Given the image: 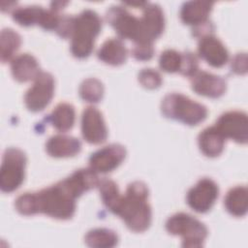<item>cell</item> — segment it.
Returning <instances> with one entry per match:
<instances>
[{
	"label": "cell",
	"mask_w": 248,
	"mask_h": 248,
	"mask_svg": "<svg viewBox=\"0 0 248 248\" xmlns=\"http://www.w3.org/2000/svg\"><path fill=\"white\" fill-rule=\"evenodd\" d=\"M148 188L142 181H134L121 197L115 215L119 216L129 230L135 232L146 231L152 220L151 206L148 203Z\"/></svg>",
	"instance_id": "cell-1"
},
{
	"label": "cell",
	"mask_w": 248,
	"mask_h": 248,
	"mask_svg": "<svg viewBox=\"0 0 248 248\" xmlns=\"http://www.w3.org/2000/svg\"><path fill=\"white\" fill-rule=\"evenodd\" d=\"M35 213H43L57 220H69L76 211V196L64 180L33 192Z\"/></svg>",
	"instance_id": "cell-2"
},
{
	"label": "cell",
	"mask_w": 248,
	"mask_h": 248,
	"mask_svg": "<svg viewBox=\"0 0 248 248\" xmlns=\"http://www.w3.org/2000/svg\"><path fill=\"white\" fill-rule=\"evenodd\" d=\"M102 29V19L90 9L83 10L75 17V25L71 36L70 50L74 57L87 58L94 49L95 40Z\"/></svg>",
	"instance_id": "cell-3"
},
{
	"label": "cell",
	"mask_w": 248,
	"mask_h": 248,
	"mask_svg": "<svg viewBox=\"0 0 248 248\" xmlns=\"http://www.w3.org/2000/svg\"><path fill=\"white\" fill-rule=\"evenodd\" d=\"M161 111L165 117L189 126L200 124L208 113L205 106L181 93L167 94L162 100Z\"/></svg>",
	"instance_id": "cell-4"
},
{
	"label": "cell",
	"mask_w": 248,
	"mask_h": 248,
	"mask_svg": "<svg viewBox=\"0 0 248 248\" xmlns=\"http://www.w3.org/2000/svg\"><path fill=\"white\" fill-rule=\"evenodd\" d=\"M165 227L169 233L182 237L183 247H202L208 234V230L203 223L184 212L171 215L167 220Z\"/></svg>",
	"instance_id": "cell-5"
},
{
	"label": "cell",
	"mask_w": 248,
	"mask_h": 248,
	"mask_svg": "<svg viewBox=\"0 0 248 248\" xmlns=\"http://www.w3.org/2000/svg\"><path fill=\"white\" fill-rule=\"evenodd\" d=\"M106 19L119 36V39L131 40L134 44L153 43L145 38L140 18L132 15L122 5L110 6L106 13Z\"/></svg>",
	"instance_id": "cell-6"
},
{
	"label": "cell",
	"mask_w": 248,
	"mask_h": 248,
	"mask_svg": "<svg viewBox=\"0 0 248 248\" xmlns=\"http://www.w3.org/2000/svg\"><path fill=\"white\" fill-rule=\"evenodd\" d=\"M27 158L25 153L16 147L5 150L0 171V189L3 193H12L18 189L25 177Z\"/></svg>",
	"instance_id": "cell-7"
},
{
	"label": "cell",
	"mask_w": 248,
	"mask_h": 248,
	"mask_svg": "<svg viewBox=\"0 0 248 248\" xmlns=\"http://www.w3.org/2000/svg\"><path fill=\"white\" fill-rule=\"evenodd\" d=\"M33 81V85L24 94V104L28 110L38 112L52 100L55 82L52 75L47 72H41Z\"/></svg>",
	"instance_id": "cell-8"
},
{
	"label": "cell",
	"mask_w": 248,
	"mask_h": 248,
	"mask_svg": "<svg viewBox=\"0 0 248 248\" xmlns=\"http://www.w3.org/2000/svg\"><path fill=\"white\" fill-rule=\"evenodd\" d=\"M215 126L226 140H232L239 144L247 143L248 120L246 112L241 110L226 111L219 116Z\"/></svg>",
	"instance_id": "cell-9"
},
{
	"label": "cell",
	"mask_w": 248,
	"mask_h": 248,
	"mask_svg": "<svg viewBox=\"0 0 248 248\" xmlns=\"http://www.w3.org/2000/svg\"><path fill=\"white\" fill-rule=\"evenodd\" d=\"M219 196L217 183L208 177L201 178L187 193L188 205L198 213H206L214 205Z\"/></svg>",
	"instance_id": "cell-10"
},
{
	"label": "cell",
	"mask_w": 248,
	"mask_h": 248,
	"mask_svg": "<svg viewBox=\"0 0 248 248\" xmlns=\"http://www.w3.org/2000/svg\"><path fill=\"white\" fill-rule=\"evenodd\" d=\"M126 155V148L122 144L111 143L90 155L89 167L98 173H108L118 168Z\"/></svg>",
	"instance_id": "cell-11"
},
{
	"label": "cell",
	"mask_w": 248,
	"mask_h": 248,
	"mask_svg": "<svg viewBox=\"0 0 248 248\" xmlns=\"http://www.w3.org/2000/svg\"><path fill=\"white\" fill-rule=\"evenodd\" d=\"M80 128L82 138L88 143L101 144L108 138V128L103 114L95 107L89 106L84 108L81 115Z\"/></svg>",
	"instance_id": "cell-12"
},
{
	"label": "cell",
	"mask_w": 248,
	"mask_h": 248,
	"mask_svg": "<svg viewBox=\"0 0 248 248\" xmlns=\"http://www.w3.org/2000/svg\"><path fill=\"white\" fill-rule=\"evenodd\" d=\"M198 54L208 65L214 68H221L229 61L227 47L213 34H208L199 39Z\"/></svg>",
	"instance_id": "cell-13"
},
{
	"label": "cell",
	"mask_w": 248,
	"mask_h": 248,
	"mask_svg": "<svg viewBox=\"0 0 248 248\" xmlns=\"http://www.w3.org/2000/svg\"><path fill=\"white\" fill-rule=\"evenodd\" d=\"M191 87L199 95L208 98H219L227 90V81L220 76L206 71H198L191 78Z\"/></svg>",
	"instance_id": "cell-14"
},
{
	"label": "cell",
	"mask_w": 248,
	"mask_h": 248,
	"mask_svg": "<svg viewBox=\"0 0 248 248\" xmlns=\"http://www.w3.org/2000/svg\"><path fill=\"white\" fill-rule=\"evenodd\" d=\"M140 23L143 34L147 40L154 42L165 29V16L162 8L158 4L148 3L143 7Z\"/></svg>",
	"instance_id": "cell-15"
},
{
	"label": "cell",
	"mask_w": 248,
	"mask_h": 248,
	"mask_svg": "<svg viewBox=\"0 0 248 248\" xmlns=\"http://www.w3.org/2000/svg\"><path fill=\"white\" fill-rule=\"evenodd\" d=\"M81 150V142L78 138L68 135L51 136L46 142V153L54 158H68L78 155Z\"/></svg>",
	"instance_id": "cell-16"
},
{
	"label": "cell",
	"mask_w": 248,
	"mask_h": 248,
	"mask_svg": "<svg viewBox=\"0 0 248 248\" xmlns=\"http://www.w3.org/2000/svg\"><path fill=\"white\" fill-rule=\"evenodd\" d=\"M214 3L209 1H187L180 9V18L184 24L197 27L207 22Z\"/></svg>",
	"instance_id": "cell-17"
},
{
	"label": "cell",
	"mask_w": 248,
	"mask_h": 248,
	"mask_svg": "<svg viewBox=\"0 0 248 248\" xmlns=\"http://www.w3.org/2000/svg\"><path fill=\"white\" fill-rule=\"evenodd\" d=\"M37 59L29 53H21L11 61V73L18 82L34 80L41 74Z\"/></svg>",
	"instance_id": "cell-18"
},
{
	"label": "cell",
	"mask_w": 248,
	"mask_h": 248,
	"mask_svg": "<svg viewBox=\"0 0 248 248\" xmlns=\"http://www.w3.org/2000/svg\"><path fill=\"white\" fill-rule=\"evenodd\" d=\"M68 188L77 197H80L85 192L98 186V172L89 168H82L75 170L71 175L63 179Z\"/></svg>",
	"instance_id": "cell-19"
},
{
	"label": "cell",
	"mask_w": 248,
	"mask_h": 248,
	"mask_svg": "<svg viewBox=\"0 0 248 248\" xmlns=\"http://www.w3.org/2000/svg\"><path fill=\"white\" fill-rule=\"evenodd\" d=\"M225 142L226 139L215 125L206 127L198 136L200 150L206 157H218L224 150Z\"/></svg>",
	"instance_id": "cell-20"
},
{
	"label": "cell",
	"mask_w": 248,
	"mask_h": 248,
	"mask_svg": "<svg viewBox=\"0 0 248 248\" xmlns=\"http://www.w3.org/2000/svg\"><path fill=\"white\" fill-rule=\"evenodd\" d=\"M128 49L119 38H109L103 43L97 51V57L110 66H120L125 63Z\"/></svg>",
	"instance_id": "cell-21"
},
{
	"label": "cell",
	"mask_w": 248,
	"mask_h": 248,
	"mask_svg": "<svg viewBox=\"0 0 248 248\" xmlns=\"http://www.w3.org/2000/svg\"><path fill=\"white\" fill-rule=\"evenodd\" d=\"M224 204L227 211L234 217H243L247 213L248 190L244 185H238L229 190Z\"/></svg>",
	"instance_id": "cell-22"
},
{
	"label": "cell",
	"mask_w": 248,
	"mask_h": 248,
	"mask_svg": "<svg viewBox=\"0 0 248 248\" xmlns=\"http://www.w3.org/2000/svg\"><path fill=\"white\" fill-rule=\"evenodd\" d=\"M76 110L69 103L58 104L48 115V121L58 132L65 133L71 130L75 124Z\"/></svg>",
	"instance_id": "cell-23"
},
{
	"label": "cell",
	"mask_w": 248,
	"mask_h": 248,
	"mask_svg": "<svg viewBox=\"0 0 248 248\" xmlns=\"http://www.w3.org/2000/svg\"><path fill=\"white\" fill-rule=\"evenodd\" d=\"M46 9L42 6L32 5V6H24L15 8L12 14V17L14 21H16L18 25L29 27L33 25L41 26L44 18L46 14Z\"/></svg>",
	"instance_id": "cell-24"
},
{
	"label": "cell",
	"mask_w": 248,
	"mask_h": 248,
	"mask_svg": "<svg viewBox=\"0 0 248 248\" xmlns=\"http://www.w3.org/2000/svg\"><path fill=\"white\" fill-rule=\"evenodd\" d=\"M84 242L95 248H110L118 243L116 232L110 229L97 228L90 230L84 236Z\"/></svg>",
	"instance_id": "cell-25"
},
{
	"label": "cell",
	"mask_w": 248,
	"mask_h": 248,
	"mask_svg": "<svg viewBox=\"0 0 248 248\" xmlns=\"http://www.w3.org/2000/svg\"><path fill=\"white\" fill-rule=\"evenodd\" d=\"M97 187L105 206L111 213L115 214L122 197L120 195L117 184L113 180L105 177L99 181Z\"/></svg>",
	"instance_id": "cell-26"
},
{
	"label": "cell",
	"mask_w": 248,
	"mask_h": 248,
	"mask_svg": "<svg viewBox=\"0 0 248 248\" xmlns=\"http://www.w3.org/2000/svg\"><path fill=\"white\" fill-rule=\"evenodd\" d=\"M1 61L6 63L15 58V54L21 45V37L12 28L1 31Z\"/></svg>",
	"instance_id": "cell-27"
},
{
	"label": "cell",
	"mask_w": 248,
	"mask_h": 248,
	"mask_svg": "<svg viewBox=\"0 0 248 248\" xmlns=\"http://www.w3.org/2000/svg\"><path fill=\"white\" fill-rule=\"evenodd\" d=\"M78 94L87 103H99L104 96V85L98 78H88L80 83Z\"/></svg>",
	"instance_id": "cell-28"
},
{
	"label": "cell",
	"mask_w": 248,
	"mask_h": 248,
	"mask_svg": "<svg viewBox=\"0 0 248 248\" xmlns=\"http://www.w3.org/2000/svg\"><path fill=\"white\" fill-rule=\"evenodd\" d=\"M182 53L174 49L164 50L159 57V67L166 73H177L180 71Z\"/></svg>",
	"instance_id": "cell-29"
},
{
	"label": "cell",
	"mask_w": 248,
	"mask_h": 248,
	"mask_svg": "<svg viewBox=\"0 0 248 248\" xmlns=\"http://www.w3.org/2000/svg\"><path fill=\"white\" fill-rule=\"evenodd\" d=\"M139 82L147 89H155L162 84V77L158 71L152 68L142 69L138 76Z\"/></svg>",
	"instance_id": "cell-30"
},
{
	"label": "cell",
	"mask_w": 248,
	"mask_h": 248,
	"mask_svg": "<svg viewBox=\"0 0 248 248\" xmlns=\"http://www.w3.org/2000/svg\"><path fill=\"white\" fill-rule=\"evenodd\" d=\"M199 71V60L195 53L185 51L182 53V62L179 73L185 77L191 78Z\"/></svg>",
	"instance_id": "cell-31"
},
{
	"label": "cell",
	"mask_w": 248,
	"mask_h": 248,
	"mask_svg": "<svg viewBox=\"0 0 248 248\" xmlns=\"http://www.w3.org/2000/svg\"><path fill=\"white\" fill-rule=\"evenodd\" d=\"M131 52L135 59L139 61H148L153 57L155 49L153 43H140L134 44Z\"/></svg>",
	"instance_id": "cell-32"
},
{
	"label": "cell",
	"mask_w": 248,
	"mask_h": 248,
	"mask_svg": "<svg viewBox=\"0 0 248 248\" xmlns=\"http://www.w3.org/2000/svg\"><path fill=\"white\" fill-rule=\"evenodd\" d=\"M75 17L73 16L62 15L60 17L59 24L55 30L58 36L63 39H69L72 36L74 25H75Z\"/></svg>",
	"instance_id": "cell-33"
},
{
	"label": "cell",
	"mask_w": 248,
	"mask_h": 248,
	"mask_svg": "<svg viewBox=\"0 0 248 248\" xmlns=\"http://www.w3.org/2000/svg\"><path fill=\"white\" fill-rule=\"evenodd\" d=\"M232 71L236 75H245L247 73V55L245 52L236 53L232 59Z\"/></svg>",
	"instance_id": "cell-34"
},
{
	"label": "cell",
	"mask_w": 248,
	"mask_h": 248,
	"mask_svg": "<svg viewBox=\"0 0 248 248\" xmlns=\"http://www.w3.org/2000/svg\"><path fill=\"white\" fill-rule=\"evenodd\" d=\"M68 4V2H61V1H57V2H52L50 3V9L55 11V12H59L60 10L64 9V7Z\"/></svg>",
	"instance_id": "cell-35"
}]
</instances>
